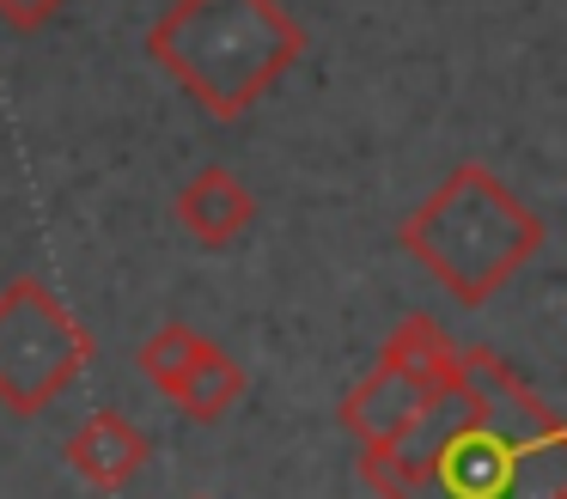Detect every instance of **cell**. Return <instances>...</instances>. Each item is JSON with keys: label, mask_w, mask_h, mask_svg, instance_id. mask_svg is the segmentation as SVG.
<instances>
[{"label": "cell", "mask_w": 567, "mask_h": 499, "mask_svg": "<svg viewBox=\"0 0 567 499\" xmlns=\"http://www.w3.org/2000/svg\"><path fill=\"white\" fill-rule=\"evenodd\" d=\"M360 475L379 499H567V433L518 365L457 347V384Z\"/></svg>", "instance_id": "cell-1"}, {"label": "cell", "mask_w": 567, "mask_h": 499, "mask_svg": "<svg viewBox=\"0 0 567 499\" xmlns=\"http://www.w3.org/2000/svg\"><path fill=\"white\" fill-rule=\"evenodd\" d=\"M147 55L208 110L238 122L306 55V24L281 0H172L147 31Z\"/></svg>", "instance_id": "cell-2"}, {"label": "cell", "mask_w": 567, "mask_h": 499, "mask_svg": "<svg viewBox=\"0 0 567 499\" xmlns=\"http://www.w3.org/2000/svg\"><path fill=\"white\" fill-rule=\"evenodd\" d=\"M549 226L518 189H506L488 165H457L445 183L396 226L403 256H415L457 304H488L530 256L543 250Z\"/></svg>", "instance_id": "cell-3"}, {"label": "cell", "mask_w": 567, "mask_h": 499, "mask_svg": "<svg viewBox=\"0 0 567 499\" xmlns=\"http://www.w3.org/2000/svg\"><path fill=\"white\" fill-rule=\"evenodd\" d=\"M92 365V329L55 299L50 280L19 274L0 287V408L43 414Z\"/></svg>", "instance_id": "cell-4"}, {"label": "cell", "mask_w": 567, "mask_h": 499, "mask_svg": "<svg viewBox=\"0 0 567 499\" xmlns=\"http://www.w3.org/2000/svg\"><path fill=\"white\" fill-rule=\"evenodd\" d=\"M433 402H440V396H433V389H421L409 372L372 360V372L348 389L336 414H342V433L360 445V457H372V450H391L396 438H403L409 426L433 408Z\"/></svg>", "instance_id": "cell-5"}, {"label": "cell", "mask_w": 567, "mask_h": 499, "mask_svg": "<svg viewBox=\"0 0 567 499\" xmlns=\"http://www.w3.org/2000/svg\"><path fill=\"white\" fill-rule=\"evenodd\" d=\"M147 462H153V438L116 408H99L92 420H80L74 438H68V469H74L80 481H92L99 493H123Z\"/></svg>", "instance_id": "cell-6"}, {"label": "cell", "mask_w": 567, "mask_h": 499, "mask_svg": "<svg viewBox=\"0 0 567 499\" xmlns=\"http://www.w3.org/2000/svg\"><path fill=\"white\" fill-rule=\"evenodd\" d=\"M172 214H177V226H184L196 243L226 250L233 238H245V231H250V219H257V195H250L226 165H202L196 177L177 189Z\"/></svg>", "instance_id": "cell-7"}, {"label": "cell", "mask_w": 567, "mask_h": 499, "mask_svg": "<svg viewBox=\"0 0 567 499\" xmlns=\"http://www.w3.org/2000/svg\"><path fill=\"white\" fill-rule=\"evenodd\" d=\"M384 365H396V372H409L421 389H433V396H445V389L457 384V341L445 335L433 316H403V323L391 329V341L379 347Z\"/></svg>", "instance_id": "cell-8"}, {"label": "cell", "mask_w": 567, "mask_h": 499, "mask_svg": "<svg viewBox=\"0 0 567 499\" xmlns=\"http://www.w3.org/2000/svg\"><path fill=\"white\" fill-rule=\"evenodd\" d=\"M245 365L233 360L226 347H214V341H202L196 347V360L184 365V377L172 384V402L189 414V420H220V414H233L238 408V396H245Z\"/></svg>", "instance_id": "cell-9"}, {"label": "cell", "mask_w": 567, "mask_h": 499, "mask_svg": "<svg viewBox=\"0 0 567 499\" xmlns=\"http://www.w3.org/2000/svg\"><path fill=\"white\" fill-rule=\"evenodd\" d=\"M202 341H208L202 329H189V323H177V316H172V323H159L147 341H141L135 365L147 372V384L159 389V396H172V384L184 377V365L196 360V347H202Z\"/></svg>", "instance_id": "cell-10"}, {"label": "cell", "mask_w": 567, "mask_h": 499, "mask_svg": "<svg viewBox=\"0 0 567 499\" xmlns=\"http://www.w3.org/2000/svg\"><path fill=\"white\" fill-rule=\"evenodd\" d=\"M62 7H68V0H0V24H13V31L31 37V31H43Z\"/></svg>", "instance_id": "cell-11"}, {"label": "cell", "mask_w": 567, "mask_h": 499, "mask_svg": "<svg viewBox=\"0 0 567 499\" xmlns=\"http://www.w3.org/2000/svg\"><path fill=\"white\" fill-rule=\"evenodd\" d=\"M196 499H202V493H196Z\"/></svg>", "instance_id": "cell-12"}]
</instances>
